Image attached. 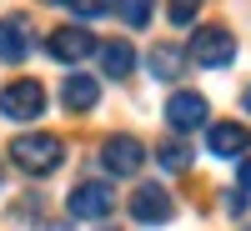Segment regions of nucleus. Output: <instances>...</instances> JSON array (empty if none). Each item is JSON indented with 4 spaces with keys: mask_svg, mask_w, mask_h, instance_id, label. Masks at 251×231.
<instances>
[{
    "mask_svg": "<svg viewBox=\"0 0 251 231\" xmlns=\"http://www.w3.org/2000/svg\"><path fill=\"white\" fill-rule=\"evenodd\" d=\"M60 161H66V141L50 131H30V136L10 141V166L25 176H50V171H60Z\"/></svg>",
    "mask_w": 251,
    "mask_h": 231,
    "instance_id": "f257e3e1",
    "label": "nucleus"
},
{
    "mask_svg": "<svg viewBox=\"0 0 251 231\" xmlns=\"http://www.w3.org/2000/svg\"><path fill=\"white\" fill-rule=\"evenodd\" d=\"M186 60L201 71H226L236 60V35L226 26H196L191 40H186Z\"/></svg>",
    "mask_w": 251,
    "mask_h": 231,
    "instance_id": "f03ea898",
    "label": "nucleus"
},
{
    "mask_svg": "<svg viewBox=\"0 0 251 231\" xmlns=\"http://www.w3.org/2000/svg\"><path fill=\"white\" fill-rule=\"evenodd\" d=\"M46 101L50 96H46V86H40L35 76H20V80H10V86H0V116L30 126V121L46 116Z\"/></svg>",
    "mask_w": 251,
    "mask_h": 231,
    "instance_id": "7ed1b4c3",
    "label": "nucleus"
},
{
    "mask_svg": "<svg viewBox=\"0 0 251 231\" xmlns=\"http://www.w3.org/2000/svg\"><path fill=\"white\" fill-rule=\"evenodd\" d=\"M96 30L91 26H55L50 35H46V51H50V60H60V66H80L86 55H96Z\"/></svg>",
    "mask_w": 251,
    "mask_h": 231,
    "instance_id": "20e7f679",
    "label": "nucleus"
},
{
    "mask_svg": "<svg viewBox=\"0 0 251 231\" xmlns=\"http://www.w3.org/2000/svg\"><path fill=\"white\" fill-rule=\"evenodd\" d=\"M66 211H71V221H106L116 211V191L100 181H80V186H71Z\"/></svg>",
    "mask_w": 251,
    "mask_h": 231,
    "instance_id": "39448f33",
    "label": "nucleus"
},
{
    "mask_svg": "<svg viewBox=\"0 0 251 231\" xmlns=\"http://www.w3.org/2000/svg\"><path fill=\"white\" fill-rule=\"evenodd\" d=\"M171 216H176V201H171L166 186L141 181L136 191H131V221H136V226H166Z\"/></svg>",
    "mask_w": 251,
    "mask_h": 231,
    "instance_id": "423d86ee",
    "label": "nucleus"
},
{
    "mask_svg": "<svg viewBox=\"0 0 251 231\" xmlns=\"http://www.w3.org/2000/svg\"><path fill=\"white\" fill-rule=\"evenodd\" d=\"M246 146H251L246 126H236V121H211L206 126V151H211L216 161H241Z\"/></svg>",
    "mask_w": 251,
    "mask_h": 231,
    "instance_id": "0eeeda50",
    "label": "nucleus"
},
{
    "mask_svg": "<svg viewBox=\"0 0 251 231\" xmlns=\"http://www.w3.org/2000/svg\"><path fill=\"white\" fill-rule=\"evenodd\" d=\"M211 121V106H206V96H196V91H176L171 101H166V126L171 131H196V126H206Z\"/></svg>",
    "mask_w": 251,
    "mask_h": 231,
    "instance_id": "6e6552de",
    "label": "nucleus"
},
{
    "mask_svg": "<svg viewBox=\"0 0 251 231\" xmlns=\"http://www.w3.org/2000/svg\"><path fill=\"white\" fill-rule=\"evenodd\" d=\"M146 161V146L136 136H111L100 146V166H106V176H136Z\"/></svg>",
    "mask_w": 251,
    "mask_h": 231,
    "instance_id": "1a4fd4ad",
    "label": "nucleus"
},
{
    "mask_svg": "<svg viewBox=\"0 0 251 231\" xmlns=\"http://www.w3.org/2000/svg\"><path fill=\"white\" fill-rule=\"evenodd\" d=\"M30 46H35V35H30L25 15H5L0 20V60H5V66H20V60L30 55Z\"/></svg>",
    "mask_w": 251,
    "mask_h": 231,
    "instance_id": "9d476101",
    "label": "nucleus"
},
{
    "mask_svg": "<svg viewBox=\"0 0 251 231\" xmlns=\"http://www.w3.org/2000/svg\"><path fill=\"white\" fill-rule=\"evenodd\" d=\"M60 106H66V111H75V116H86V111H96L100 106V80L96 76H66V80H60Z\"/></svg>",
    "mask_w": 251,
    "mask_h": 231,
    "instance_id": "9b49d317",
    "label": "nucleus"
},
{
    "mask_svg": "<svg viewBox=\"0 0 251 231\" xmlns=\"http://www.w3.org/2000/svg\"><path fill=\"white\" fill-rule=\"evenodd\" d=\"M96 55H100V71H106L111 80H126L136 71V46H131V40H100Z\"/></svg>",
    "mask_w": 251,
    "mask_h": 231,
    "instance_id": "f8f14e48",
    "label": "nucleus"
},
{
    "mask_svg": "<svg viewBox=\"0 0 251 231\" xmlns=\"http://www.w3.org/2000/svg\"><path fill=\"white\" fill-rule=\"evenodd\" d=\"M181 60H186V51H181V46H151L146 66H151V76H156V80H176V76L186 71Z\"/></svg>",
    "mask_w": 251,
    "mask_h": 231,
    "instance_id": "ddd939ff",
    "label": "nucleus"
},
{
    "mask_svg": "<svg viewBox=\"0 0 251 231\" xmlns=\"http://www.w3.org/2000/svg\"><path fill=\"white\" fill-rule=\"evenodd\" d=\"M156 161H161L171 176H176V171H191V146H186V141H161Z\"/></svg>",
    "mask_w": 251,
    "mask_h": 231,
    "instance_id": "4468645a",
    "label": "nucleus"
},
{
    "mask_svg": "<svg viewBox=\"0 0 251 231\" xmlns=\"http://www.w3.org/2000/svg\"><path fill=\"white\" fill-rule=\"evenodd\" d=\"M151 10H156V0H121V20H126L131 30L151 26Z\"/></svg>",
    "mask_w": 251,
    "mask_h": 231,
    "instance_id": "2eb2a0df",
    "label": "nucleus"
},
{
    "mask_svg": "<svg viewBox=\"0 0 251 231\" xmlns=\"http://www.w3.org/2000/svg\"><path fill=\"white\" fill-rule=\"evenodd\" d=\"M206 0H166V15H171V26H191V20L201 15Z\"/></svg>",
    "mask_w": 251,
    "mask_h": 231,
    "instance_id": "dca6fc26",
    "label": "nucleus"
},
{
    "mask_svg": "<svg viewBox=\"0 0 251 231\" xmlns=\"http://www.w3.org/2000/svg\"><path fill=\"white\" fill-rule=\"evenodd\" d=\"M75 10L86 20H100V15H121V0H75Z\"/></svg>",
    "mask_w": 251,
    "mask_h": 231,
    "instance_id": "f3484780",
    "label": "nucleus"
},
{
    "mask_svg": "<svg viewBox=\"0 0 251 231\" xmlns=\"http://www.w3.org/2000/svg\"><path fill=\"white\" fill-rule=\"evenodd\" d=\"M236 186H241V196H251V156H241V171H236Z\"/></svg>",
    "mask_w": 251,
    "mask_h": 231,
    "instance_id": "a211bd4d",
    "label": "nucleus"
},
{
    "mask_svg": "<svg viewBox=\"0 0 251 231\" xmlns=\"http://www.w3.org/2000/svg\"><path fill=\"white\" fill-rule=\"evenodd\" d=\"M241 101H246V111H251V86H246V96H241Z\"/></svg>",
    "mask_w": 251,
    "mask_h": 231,
    "instance_id": "6ab92c4d",
    "label": "nucleus"
},
{
    "mask_svg": "<svg viewBox=\"0 0 251 231\" xmlns=\"http://www.w3.org/2000/svg\"><path fill=\"white\" fill-rule=\"evenodd\" d=\"M50 5H75V0H50Z\"/></svg>",
    "mask_w": 251,
    "mask_h": 231,
    "instance_id": "aec40b11",
    "label": "nucleus"
},
{
    "mask_svg": "<svg viewBox=\"0 0 251 231\" xmlns=\"http://www.w3.org/2000/svg\"><path fill=\"white\" fill-rule=\"evenodd\" d=\"M96 231H116V226H96Z\"/></svg>",
    "mask_w": 251,
    "mask_h": 231,
    "instance_id": "412c9836",
    "label": "nucleus"
},
{
    "mask_svg": "<svg viewBox=\"0 0 251 231\" xmlns=\"http://www.w3.org/2000/svg\"><path fill=\"white\" fill-rule=\"evenodd\" d=\"M50 231H66V226H50Z\"/></svg>",
    "mask_w": 251,
    "mask_h": 231,
    "instance_id": "4be33fe9",
    "label": "nucleus"
}]
</instances>
